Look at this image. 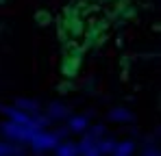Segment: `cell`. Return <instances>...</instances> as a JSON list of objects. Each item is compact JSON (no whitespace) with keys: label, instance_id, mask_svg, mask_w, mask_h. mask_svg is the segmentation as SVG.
<instances>
[{"label":"cell","instance_id":"cell-11","mask_svg":"<svg viewBox=\"0 0 161 156\" xmlns=\"http://www.w3.org/2000/svg\"><path fill=\"white\" fill-rule=\"evenodd\" d=\"M105 130H107V128L100 124V126H94L87 134H89V137H94V139H103V137H105Z\"/></svg>","mask_w":161,"mask_h":156},{"label":"cell","instance_id":"cell-9","mask_svg":"<svg viewBox=\"0 0 161 156\" xmlns=\"http://www.w3.org/2000/svg\"><path fill=\"white\" fill-rule=\"evenodd\" d=\"M115 145H118L115 139H109V137L98 139V150H100V154H103V156H111V154H113V150H115Z\"/></svg>","mask_w":161,"mask_h":156},{"label":"cell","instance_id":"cell-6","mask_svg":"<svg viewBox=\"0 0 161 156\" xmlns=\"http://www.w3.org/2000/svg\"><path fill=\"white\" fill-rule=\"evenodd\" d=\"M109 119L115 122V124H129V122H133V113L126 111V108H113L109 113Z\"/></svg>","mask_w":161,"mask_h":156},{"label":"cell","instance_id":"cell-13","mask_svg":"<svg viewBox=\"0 0 161 156\" xmlns=\"http://www.w3.org/2000/svg\"><path fill=\"white\" fill-rule=\"evenodd\" d=\"M37 22H39V24H48V22H50V15L44 13V11H39V13H37Z\"/></svg>","mask_w":161,"mask_h":156},{"label":"cell","instance_id":"cell-5","mask_svg":"<svg viewBox=\"0 0 161 156\" xmlns=\"http://www.w3.org/2000/svg\"><path fill=\"white\" fill-rule=\"evenodd\" d=\"M54 156H79L76 143H72V141H59L57 148H54Z\"/></svg>","mask_w":161,"mask_h":156},{"label":"cell","instance_id":"cell-12","mask_svg":"<svg viewBox=\"0 0 161 156\" xmlns=\"http://www.w3.org/2000/svg\"><path fill=\"white\" fill-rule=\"evenodd\" d=\"M142 156H161V154H159V148H155V145H148V148H144Z\"/></svg>","mask_w":161,"mask_h":156},{"label":"cell","instance_id":"cell-2","mask_svg":"<svg viewBox=\"0 0 161 156\" xmlns=\"http://www.w3.org/2000/svg\"><path fill=\"white\" fill-rule=\"evenodd\" d=\"M57 143H59V137L54 132H46V130H37L28 141L33 152H50L57 148Z\"/></svg>","mask_w":161,"mask_h":156},{"label":"cell","instance_id":"cell-3","mask_svg":"<svg viewBox=\"0 0 161 156\" xmlns=\"http://www.w3.org/2000/svg\"><path fill=\"white\" fill-rule=\"evenodd\" d=\"M76 150H79V156H103L98 150V139H94L89 134H85L76 143Z\"/></svg>","mask_w":161,"mask_h":156},{"label":"cell","instance_id":"cell-1","mask_svg":"<svg viewBox=\"0 0 161 156\" xmlns=\"http://www.w3.org/2000/svg\"><path fill=\"white\" fill-rule=\"evenodd\" d=\"M0 130H2V134H4L7 139H11V141H15V143H28L31 137L39 128H35V126H20V124L7 122V124L0 126Z\"/></svg>","mask_w":161,"mask_h":156},{"label":"cell","instance_id":"cell-8","mask_svg":"<svg viewBox=\"0 0 161 156\" xmlns=\"http://www.w3.org/2000/svg\"><path fill=\"white\" fill-rule=\"evenodd\" d=\"M46 117L48 119H63V117H68V108L61 102H53L48 106V115Z\"/></svg>","mask_w":161,"mask_h":156},{"label":"cell","instance_id":"cell-7","mask_svg":"<svg viewBox=\"0 0 161 156\" xmlns=\"http://www.w3.org/2000/svg\"><path fill=\"white\" fill-rule=\"evenodd\" d=\"M135 148L137 145H135L133 141H118V145H115V150H113L111 156H133Z\"/></svg>","mask_w":161,"mask_h":156},{"label":"cell","instance_id":"cell-10","mask_svg":"<svg viewBox=\"0 0 161 156\" xmlns=\"http://www.w3.org/2000/svg\"><path fill=\"white\" fill-rule=\"evenodd\" d=\"M0 156H22V150L11 145V143H4L0 141Z\"/></svg>","mask_w":161,"mask_h":156},{"label":"cell","instance_id":"cell-4","mask_svg":"<svg viewBox=\"0 0 161 156\" xmlns=\"http://www.w3.org/2000/svg\"><path fill=\"white\" fill-rule=\"evenodd\" d=\"M68 132L85 134V132H87V117H83V115H74V117H70V122H68Z\"/></svg>","mask_w":161,"mask_h":156}]
</instances>
